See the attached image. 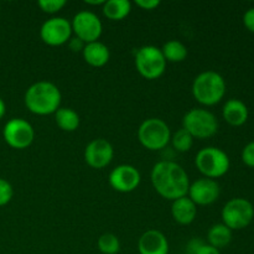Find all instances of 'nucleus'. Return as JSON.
Here are the masks:
<instances>
[{"mask_svg":"<svg viewBox=\"0 0 254 254\" xmlns=\"http://www.w3.org/2000/svg\"><path fill=\"white\" fill-rule=\"evenodd\" d=\"M135 4L143 10H154L160 5V1L159 0H136Z\"/></svg>","mask_w":254,"mask_h":254,"instance_id":"c756f323","label":"nucleus"},{"mask_svg":"<svg viewBox=\"0 0 254 254\" xmlns=\"http://www.w3.org/2000/svg\"><path fill=\"white\" fill-rule=\"evenodd\" d=\"M138 251L139 254H168V238L160 231H146L139 238Z\"/></svg>","mask_w":254,"mask_h":254,"instance_id":"2eb2a0df","label":"nucleus"},{"mask_svg":"<svg viewBox=\"0 0 254 254\" xmlns=\"http://www.w3.org/2000/svg\"><path fill=\"white\" fill-rule=\"evenodd\" d=\"M25 106L37 116L56 113L61 104V92L56 84L40 81L31 84L25 93Z\"/></svg>","mask_w":254,"mask_h":254,"instance_id":"f03ea898","label":"nucleus"},{"mask_svg":"<svg viewBox=\"0 0 254 254\" xmlns=\"http://www.w3.org/2000/svg\"><path fill=\"white\" fill-rule=\"evenodd\" d=\"M171 215H173L174 220L180 225H190L196 218L197 208L189 196H184V197L173 201Z\"/></svg>","mask_w":254,"mask_h":254,"instance_id":"dca6fc26","label":"nucleus"},{"mask_svg":"<svg viewBox=\"0 0 254 254\" xmlns=\"http://www.w3.org/2000/svg\"><path fill=\"white\" fill-rule=\"evenodd\" d=\"M140 173L133 165L123 164L109 174V185L118 192L128 193L135 190L140 184Z\"/></svg>","mask_w":254,"mask_h":254,"instance_id":"f8f14e48","label":"nucleus"},{"mask_svg":"<svg viewBox=\"0 0 254 254\" xmlns=\"http://www.w3.org/2000/svg\"><path fill=\"white\" fill-rule=\"evenodd\" d=\"M131 10V4L128 0H108L103 5V14L107 19L118 21L123 20L129 15Z\"/></svg>","mask_w":254,"mask_h":254,"instance_id":"6ab92c4d","label":"nucleus"},{"mask_svg":"<svg viewBox=\"0 0 254 254\" xmlns=\"http://www.w3.org/2000/svg\"><path fill=\"white\" fill-rule=\"evenodd\" d=\"M55 121L64 131H74L79 127V116L71 108H59L55 113Z\"/></svg>","mask_w":254,"mask_h":254,"instance_id":"412c9836","label":"nucleus"},{"mask_svg":"<svg viewBox=\"0 0 254 254\" xmlns=\"http://www.w3.org/2000/svg\"><path fill=\"white\" fill-rule=\"evenodd\" d=\"M196 168L207 179H217L227 174L231 161L227 154L216 146H207L201 149L195 159Z\"/></svg>","mask_w":254,"mask_h":254,"instance_id":"20e7f679","label":"nucleus"},{"mask_svg":"<svg viewBox=\"0 0 254 254\" xmlns=\"http://www.w3.org/2000/svg\"><path fill=\"white\" fill-rule=\"evenodd\" d=\"M5 112H6V106H5V102L0 98V119L5 116Z\"/></svg>","mask_w":254,"mask_h":254,"instance_id":"2f4dec72","label":"nucleus"},{"mask_svg":"<svg viewBox=\"0 0 254 254\" xmlns=\"http://www.w3.org/2000/svg\"><path fill=\"white\" fill-rule=\"evenodd\" d=\"M186 253L188 254H221L220 250L215 248L213 246L205 243L200 238H192L188 243L186 247Z\"/></svg>","mask_w":254,"mask_h":254,"instance_id":"393cba45","label":"nucleus"},{"mask_svg":"<svg viewBox=\"0 0 254 254\" xmlns=\"http://www.w3.org/2000/svg\"><path fill=\"white\" fill-rule=\"evenodd\" d=\"M114 150L112 144L106 139H94L84 149V160L91 168L103 169L113 160Z\"/></svg>","mask_w":254,"mask_h":254,"instance_id":"ddd939ff","label":"nucleus"},{"mask_svg":"<svg viewBox=\"0 0 254 254\" xmlns=\"http://www.w3.org/2000/svg\"><path fill=\"white\" fill-rule=\"evenodd\" d=\"M84 2H86V4H88V5H104V0H84Z\"/></svg>","mask_w":254,"mask_h":254,"instance_id":"473e14b6","label":"nucleus"},{"mask_svg":"<svg viewBox=\"0 0 254 254\" xmlns=\"http://www.w3.org/2000/svg\"><path fill=\"white\" fill-rule=\"evenodd\" d=\"M254 217V207L251 201L237 197L228 201L222 208L223 225L231 231L246 228Z\"/></svg>","mask_w":254,"mask_h":254,"instance_id":"6e6552de","label":"nucleus"},{"mask_svg":"<svg viewBox=\"0 0 254 254\" xmlns=\"http://www.w3.org/2000/svg\"><path fill=\"white\" fill-rule=\"evenodd\" d=\"M223 119L232 127H241L247 122L250 112L247 106L240 99L232 98L226 102L222 109Z\"/></svg>","mask_w":254,"mask_h":254,"instance_id":"f3484780","label":"nucleus"},{"mask_svg":"<svg viewBox=\"0 0 254 254\" xmlns=\"http://www.w3.org/2000/svg\"><path fill=\"white\" fill-rule=\"evenodd\" d=\"M4 140L12 149H26L32 144L35 130L31 124L22 118H12L2 129Z\"/></svg>","mask_w":254,"mask_h":254,"instance_id":"1a4fd4ad","label":"nucleus"},{"mask_svg":"<svg viewBox=\"0 0 254 254\" xmlns=\"http://www.w3.org/2000/svg\"><path fill=\"white\" fill-rule=\"evenodd\" d=\"M161 52L166 62H183L188 57V47L178 40H170L164 44Z\"/></svg>","mask_w":254,"mask_h":254,"instance_id":"4be33fe9","label":"nucleus"},{"mask_svg":"<svg viewBox=\"0 0 254 254\" xmlns=\"http://www.w3.org/2000/svg\"><path fill=\"white\" fill-rule=\"evenodd\" d=\"M220 185L213 179L202 178L191 184L189 188V197L196 206H207L220 197Z\"/></svg>","mask_w":254,"mask_h":254,"instance_id":"4468645a","label":"nucleus"},{"mask_svg":"<svg viewBox=\"0 0 254 254\" xmlns=\"http://www.w3.org/2000/svg\"><path fill=\"white\" fill-rule=\"evenodd\" d=\"M37 5H39L40 9L44 12L56 14L60 10H62V7L66 5V1L64 0H40Z\"/></svg>","mask_w":254,"mask_h":254,"instance_id":"a878e982","label":"nucleus"},{"mask_svg":"<svg viewBox=\"0 0 254 254\" xmlns=\"http://www.w3.org/2000/svg\"><path fill=\"white\" fill-rule=\"evenodd\" d=\"M71 26L72 32L84 44L98 41L103 30L101 19L92 11H79L74 15Z\"/></svg>","mask_w":254,"mask_h":254,"instance_id":"9d476101","label":"nucleus"},{"mask_svg":"<svg viewBox=\"0 0 254 254\" xmlns=\"http://www.w3.org/2000/svg\"><path fill=\"white\" fill-rule=\"evenodd\" d=\"M82 55H83L84 61L92 67H103L104 64H108L109 57H111L108 47L99 41L86 44Z\"/></svg>","mask_w":254,"mask_h":254,"instance_id":"a211bd4d","label":"nucleus"},{"mask_svg":"<svg viewBox=\"0 0 254 254\" xmlns=\"http://www.w3.org/2000/svg\"><path fill=\"white\" fill-rule=\"evenodd\" d=\"M135 67L140 76L146 79H156L163 76L166 69V60L161 49L153 45L140 47L135 54Z\"/></svg>","mask_w":254,"mask_h":254,"instance_id":"0eeeda50","label":"nucleus"},{"mask_svg":"<svg viewBox=\"0 0 254 254\" xmlns=\"http://www.w3.org/2000/svg\"><path fill=\"white\" fill-rule=\"evenodd\" d=\"M97 247L103 254H117L121 251V242L113 233H104L98 238Z\"/></svg>","mask_w":254,"mask_h":254,"instance_id":"b1692460","label":"nucleus"},{"mask_svg":"<svg viewBox=\"0 0 254 254\" xmlns=\"http://www.w3.org/2000/svg\"><path fill=\"white\" fill-rule=\"evenodd\" d=\"M138 139L148 150H160L170 141L171 131L163 119L149 118L139 127Z\"/></svg>","mask_w":254,"mask_h":254,"instance_id":"423d86ee","label":"nucleus"},{"mask_svg":"<svg viewBox=\"0 0 254 254\" xmlns=\"http://www.w3.org/2000/svg\"><path fill=\"white\" fill-rule=\"evenodd\" d=\"M170 141L176 150L180 151V153H186V151H189L192 148L193 136L188 130L181 128L174 135H171Z\"/></svg>","mask_w":254,"mask_h":254,"instance_id":"5701e85b","label":"nucleus"},{"mask_svg":"<svg viewBox=\"0 0 254 254\" xmlns=\"http://www.w3.org/2000/svg\"><path fill=\"white\" fill-rule=\"evenodd\" d=\"M151 184L156 192L166 200L175 201L188 196L190 180L185 169L175 161L163 160L151 170Z\"/></svg>","mask_w":254,"mask_h":254,"instance_id":"f257e3e1","label":"nucleus"},{"mask_svg":"<svg viewBox=\"0 0 254 254\" xmlns=\"http://www.w3.org/2000/svg\"><path fill=\"white\" fill-rule=\"evenodd\" d=\"M84 46H86V44H84L82 40H79L78 37H73V39H69V49H71L73 52L83 51Z\"/></svg>","mask_w":254,"mask_h":254,"instance_id":"7c9ffc66","label":"nucleus"},{"mask_svg":"<svg viewBox=\"0 0 254 254\" xmlns=\"http://www.w3.org/2000/svg\"><path fill=\"white\" fill-rule=\"evenodd\" d=\"M243 24L247 27V30H250L251 32L254 34V7H251V9H248L247 11L245 12Z\"/></svg>","mask_w":254,"mask_h":254,"instance_id":"c85d7f7f","label":"nucleus"},{"mask_svg":"<svg viewBox=\"0 0 254 254\" xmlns=\"http://www.w3.org/2000/svg\"><path fill=\"white\" fill-rule=\"evenodd\" d=\"M72 35L71 22L64 17H51L42 24L40 37L49 46H61L69 41Z\"/></svg>","mask_w":254,"mask_h":254,"instance_id":"9b49d317","label":"nucleus"},{"mask_svg":"<svg viewBox=\"0 0 254 254\" xmlns=\"http://www.w3.org/2000/svg\"><path fill=\"white\" fill-rule=\"evenodd\" d=\"M183 128L188 130L193 139H207L218 130V122L215 114L207 109L193 108L185 114Z\"/></svg>","mask_w":254,"mask_h":254,"instance_id":"39448f33","label":"nucleus"},{"mask_svg":"<svg viewBox=\"0 0 254 254\" xmlns=\"http://www.w3.org/2000/svg\"><path fill=\"white\" fill-rule=\"evenodd\" d=\"M12 195H14V190H12L11 184L4 179H0V207L7 205L11 201Z\"/></svg>","mask_w":254,"mask_h":254,"instance_id":"bb28decb","label":"nucleus"},{"mask_svg":"<svg viewBox=\"0 0 254 254\" xmlns=\"http://www.w3.org/2000/svg\"><path fill=\"white\" fill-rule=\"evenodd\" d=\"M242 160L250 168H254V141H251L243 148Z\"/></svg>","mask_w":254,"mask_h":254,"instance_id":"cd10ccee","label":"nucleus"},{"mask_svg":"<svg viewBox=\"0 0 254 254\" xmlns=\"http://www.w3.org/2000/svg\"><path fill=\"white\" fill-rule=\"evenodd\" d=\"M192 94L198 103L215 106L226 94L225 78L215 71L202 72L193 79Z\"/></svg>","mask_w":254,"mask_h":254,"instance_id":"7ed1b4c3","label":"nucleus"},{"mask_svg":"<svg viewBox=\"0 0 254 254\" xmlns=\"http://www.w3.org/2000/svg\"><path fill=\"white\" fill-rule=\"evenodd\" d=\"M208 245L213 246L215 248L227 247L232 241V231L223 223H217L210 228L207 233Z\"/></svg>","mask_w":254,"mask_h":254,"instance_id":"aec40b11","label":"nucleus"}]
</instances>
